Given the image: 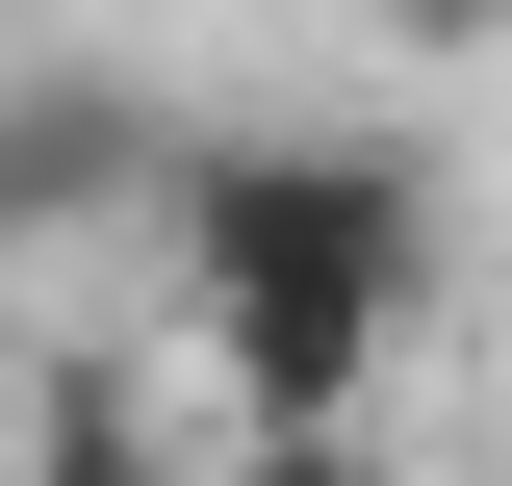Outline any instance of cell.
Wrapping results in <instances>:
<instances>
[{"instance_id": "cell-5", "label": "cell", "mask_w": 512, "mask_h": 486, "mask_svg": "<svg viewBox=\"0 0 512 486\" xmlns=\"http://www.w3.org/2000/svg\"><path fill=\"white\" fill-rule=\"evenodd\" d=\"M384 26H410V52H487V26H512V0H384Z\"/></svg>"}, {"instance_id": "cell-2", "label": "cell", "mask_w": 512, "mask_h": 486, "mask_svg": "<svg viewBox=\"0 0 512 486\" xmlns=\"http://www.w3.org/2000/svg\"><path fill=\"white\" fill-rule=\"evenodd\" d=\"M154 180H180V103H154V77H103V52L0 77V256H52V231H128Z\"/></svg>"}, {"instance_id": "cell-1", "label": "cell", "mask_w": 512, "mask_h": 486, "mask_svg": "<svg viewBox=\"0 0 512 486\" xmlns=\"http://www.w3.org/2000/svg\"><path fill=\"white\" fill-rule=\"evenodd\" d=\"M154 231H180V307H205L231 410H359L410 282H436V180L384 128H180Z\"/></svg>"}, {"instance_id": "cell-3", "label": "cell", "mask_w": 512, "mask_h": 486, "mask_svg": "<svg viewBox=\"0 0 512 486\" xmlns=\"http://www.w3.org/2000/svg\"><path fill=\"white\" fill-rule=\"evenodd\" d=\"M26 486H180V461H154V384H128V359H52V384H26Z\"/></svg>"}, {"instance_id": "cell-4", "label": "cell", "mask_w": 512, "mask_h": 486, "mask_svg": "<svg viewBox=\"0 0 512 486\" xmlns=\"http://www.w3.org/2000/svg\"><path fill=\"white\" fill-rule=\"evenodd\" d=\"M205 486H384V461H359V410H231Z\"/></svg>"}]
</instances>
